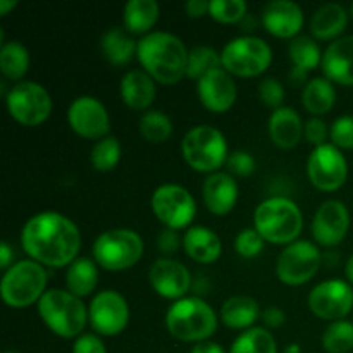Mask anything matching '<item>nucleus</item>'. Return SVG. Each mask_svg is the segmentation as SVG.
Here are the masks:
<instances>
[{
    "label": "nucleus",
    "mask_w": 353,
    "mask_h": 353,
    "mask_svg": "<svg viewBox=\"0 0 353 353\" xmlns=\"http://www.w3.org/2000/svg\"><path fill=\"white\" fill-rule=\"evenodd\" d=\"M21 247L45 268H68L79 257L81 231L71 217L55 210H43L24 223Z\"/></svg>",
    "instance_id": "nucleus-1"
},
{
    "label": "nucleus",
    "mask_w": 353,
    "mask_h": 353,
    "mask_svg": "<svg viewBox=\"0 0 353 353\" xmlns=\"http://www.w3.org/2000/svg\"><path fill=\"white\" fill-rule=\"evenodd\" d=\"M188 48L171 31H152L138 40L137 59L141 69L162 85H174L186 76Z\"/></svg>",
    "instance_id": "nucleus-2"
},
{
    "label": "nucleus",
    "mask_w": 353,
    "mask_h": 353,
    "mask_svg": "<svg viewBox=\"0 0 353 353\" xmlns=\"http://www.w3.org/2000/svg\"><path fill=\"white\" fill-rule=\"evenodd\" d=\"M254 228L269 243L290 245L302 233L303 214L290 196H269L255 207Z\"/></svg>",
    "instance_id": "nucleus-3"
},
{
    "label": "nucleus",
    "mask_w": 353,
    "mask_h": 353,
    "mask_svg": "<svg viewBox=\"0 0 353 353\" xmlns=\"http://www.w3.org/2000/svg\"><path fill=\"white\" fill-rule=\"evenodd\" d=\"M219 317L216 310L200 296H185L169 305L165 327L172 338L185 343L207 341L217 330Z\"/></svg>",
    "instance_id": "nucleus-4"
},
{
    "label": "nucleus",
    "mask_w": 353,
    "mask_h": 353,
    "mask_svg": "<svg viewBox=\"0 0 353 353\" xmlns=\"http://www.w3.org/2000/svg\"><path fill=\"white\" fill-rule=\"evenodd\" d=\"M37 310L45 326L59 338H78L88 321V307L83 299L62 288H50L43 293Z\"/></svg>",
    "instance_id": "nucleus-5"
},
{
    "label": "nucleus",
    "mask_w": 353,
    "mask_h": 353,
    "mask_svg": "<svg viewBox=\"0 0 353 353\" xmlns=\"http://www.w3.org/2000/svg\"><path fill=\"white\" fill-rule=\"evenodd\" d=\"M48 274L45 265L33 259L17 261L3 272L0 281V295L10 309H26L40 302L47 292Z\"/></svg>",
    "instance_id": "nucleus-6"
},
{
    "label": "nucleus",
    "mask_w": 353,
    "mask_h": 353,
    "mask_svg": "<svg viewBox=\"0 0 353 353\" xmlns=\"http://www.w3.org/2000/svg\"><path fill=\"white\" fill-rule=\"evenodd\" d=\"M145 243L140 233L128 228H114L100 233L92 245V257L105 271H126L143 257Z\"/></svg>",
    "instance_id": "nucleus-7"
},
{
    "label": "nucleus",
    "mask_w": 353,
    "mask_h": 353,
    "mask_svg": "<svg viewBox=\"0 0 353 353\" xmlns=\"http://www.w3.org/2000/svg\"><path fill=\"white\" fill-rule=\"evenodd\" d=\"M181 152L190 168L205 174L221 171L230 155L224 133L209 124L190 128L181 140Z\"/></svg>",
    "instance_id": "nucleus-8"
},
{
    "label": "nucleus",
    "mask_w": 353,
    "mask_h": 353,
    "mask_svg": "<svg viewBox=\"0 0 353 353\" xmlns=\"http://www.w3.org/2000/svg\"><path fill=\"white\" fill-rule=\"evenodd\" d=\"M221 62L230 74L255 78L271 65L272 48L264 38L241 34L224 45L221 50Z\"/></svg>",
    "instance_id": "nucleus-9"
},
{
    "label": "nucleus",
    "mask_w": 353,
    "mask_h": 353,
    "mask_svg": "<svg viewBox=\"0 0 353 353\" xmlns=\"http://www.w3.org/2000/svg\"><path fill=\"white\" fill-rule=\"evenodd\" d=\"M6 107L16 123L34 128L50 117L54 102L45 86L31 79H23L6 93Z\"/></svg>",
    "instance_id": "nucleus-10"
},
{
    "label": "nucleus",
    "mask_w": 353,
    "mask_h": 353,
    "mask_svg": "<svg viewBox=\"0 0 353 353\" xmlns=\"http://www.w3.org/2000/svg\"><path fill=\"white\" fill-rule=\"evenodd\" d=\"M323 264V254L310 240H296L286 245L276 261V276L283 285L300 286L309 283Z\"/></svg>",
    "instance_id": "nucleus-11"
},
{
    "label": "nucleus",
    "mask_w": 353,
    "mask_h": 353,
    "mask_svg": "<svg viewBox=\"0 0 353 353\" xmlns=\"http://www.w3.org/2000/svg\"><path fill=\"white\" fill-rule=\"evenodd\" d=\"M152 212L165 228L183 230L192 224L196 216V202L192 193L176 183L157 186L150 199Z\"/></svg>",
    "instance_id": "nucleus-12"
},
{
    "label": "nucleus",
    "mask_w": 353,
    "mask_h": 353,
    "mask_svg": "<svg viewBox=\"0 0 353 353\" xmlns=\"http://www.w3.org/2000/svg\"><path fill=\"white\" fill-rule=\"evenodd\" d=\"M130 305L123 293L102 290L88 305V321L99 336H117L130 323Z\"/></svg>",
    "instance_id": "nucleus-13"
},
{
    "label": "nucleus",
    "mask_w": 353,
    "mask_h": 353,
    "mask_svg": "<svg viewBox=\"0 0 353 353\" xmlns=\"http://www.w3.org/2000/svg\"><path fill=\"white\" fill-rule=\"evenodd\" d=\"M307 176L321 192H336L347 183L348 161L333 143L314 147L307 161Z\"/></svg>",
    "instance_id": "nucleus-14"
},
{
    "label": "nucleus",
    "mask_w": 353,
    "mask_h": 353,
    "mask_svg": "<svg viewBox=\"0 0 353 353\" xmlns=\"http://www.w3.org/2000/svg\"><path fill=\"white\" fill-rule=\"evenodd\" d=\"M310 312L323 321H341L353 310V288L343 279H326L309 293Z\"/></svg>",
    "instance_id": "nucleus-15"
},
{
    "label": "nucleus",
    "mask_w": 353,
    "mask_h": 353,
    "mask_svg": "<svg viewBox=\"0 0 353 353\" xmlns=\"http://www.w3.org/2000/svg\"><path fill=\"white\" fill-rule=\"evenodd\" d=\"M68 123L76 134L86 140H102L110 133L107 107L93 95H79L69 103Z\"/></svg>",
    "instance_id": "nucleus-16"
},
{
    "label": "nucleus",
    "mask_w": 353,
    "mask_h": 353,
    "mask_svg": "<svg viewBox=\"0 0 353 353\" xmlns=\"http://www.w3.org/2000/svg\"><path fill=\"white\" fill-rule=\"evenodd\" d=\"M312 236L321 247H336L350 230V210L340 200L330 199L317 207L312 219Z\"/></svg>",
    "instance_id": "nucleus-17"
},
{
    "label": "nucleus",
    "mask_w": 353,
    "mask_h": 353,
    "mask_svg": "<svg viewBox=\"0 0 353 353\" xmlns=\"http://www.w3.org/2000/svg\"><path fill=\"white\" fill-rule=\"evenodd\" d=\"M148 283L162 299L181 300L192 288V272L172 257H159L148 269Z\"/></svg>",
    "instance_id": "nucleus-18"
},
{
    "label": "nucleus",
    "mask_w": 353,
    "mask_h": 353,
    "mask_svg": "<svg viewBox=\"0 0 353 353\" xmlns=\"http://www.w3.org/2000/svg\"><path fill=\"white\" fill-rule=\"evenodd\" d=\"M196 93L207 110L221 114L228 112L234 105L238 86L233 74H230L224 68H217L196 81Z\"/></svg>",
    "instance_id": "nucleus-19"
},
{
    "label": "nucleus",
    "mask_w": 353,
    "mask_h": 353,
    "mask_svg": "<svg viewBox=\"0 0 353 353\" xmlns=\"http://www.w3.org/2000/svg\"><path fill=\"white\" fill-rule=\"evenodd\" d=\"M262 24L271 34L279 38H295L303 28V9L293 0H271L261 12Z\"/></svg>",
    "instance_id": "nucleus-20"
},
{
    "label": "nucleus",
    "mask_w": 353,
    "mask_h": 353,
    "mask_svg": "<svg viewBox=\"0 0 353 353\" xmlns=\"http://www.w3.org/2000/svg\"><path fill=\"white\" fill-rule=\"evenodd\" d=\"M240 188L233 174L224 171L207 174L202 185L203 203L216 216H226L234 209Z\"/></svg>",
    "instance_id": "nucleus-21"
},
{
    "label": "nucleus",
    "mask_w": 353,
    "mask_h": 353,
    "mask_svg": "<svg viewBox=\"0 0 353 353\" xmlns=\"http://www.w3.org/2000/svg\"><path fill=\"white\" fill-rule=\"evenodd\" d=\"M321 68L330 81L353 86V34H345L327 45Z\"/></svg>",
    "instance_id": "nucleus-22"
},
{
    "label": "nucleus",
    "mask_w": 353,
    "mask_h": 353,
    "mask_svg": "<svg viewBox=\"0 0 353 353\" xmlns=\"http://www.w3.org/2000/svg\"><path fill=\"white\" fill-rule=\"evenodd\" d=\"M119 95L130 109L147 112L157 95L155 79L143 69H131L121 78Z\"/></svg>",
    "instance_id": "nucleus-23"
},
{
    "label": "nucleus",
    "mask_w": 353,
    "mask_h": 353,
    "mask_svg": "<svg viewBox=\"0 0 353 353\" xmlns=\"http://www.w3.org/2000/svg\"><path fill=\"white\" fill-rule=\"evenodd\" d=\"M303 124L305 123L302 121V116L296 112V109L283 105L272 110L271 116H269V138L276 147L290 150V148L296 147L299 141L302 140Z\"/></svg>",
    "instance_id": "nucleus-24"
},
{
    "label": "nucleus",
    "mask_w": 353,
    "mask_h": 353,
    "mask_svg": "<svg viewBox=\"0 0 353 353\" xmlns=\"http://www.w3.org/2000/svg\"><path fill=\"white\" fill-rule=\"evenodd\" d=\"M183 248L199 264H214L223 255L219 234L207 226H190L183 234Z\"/></svg>",
    "instance_id": "nucleus-25"
},
{
    "label": "nucleus",
    "mask_w": 353,
    "mask_h": 353,
    "mask_svg": "<svg viewBox=\"0 0 353 353\" xmlns=\"http://www.w3.org/2000/svg\"><path fill=\"white\" fill-rule=\"evenodd\" d=\"M262 316L261 305L248 295L230 296L221 307V323L234 331H247L254 327L255 321Z\"/></svg>",
    "instance_id": "nucleus-26"
},
{
    "label": "nucleus",
    "mask_w": 353,
    "mask_h": 353,
    "mask_svg": "<svg viewBox=\"0 0 353 353\" xmlns=\"http://www.w3.org/2000/svg\"><path fill=\"white\" fill-rule=\"evenodd\" d=\"M348 17L350 12L341 3H324L312 14L310 33L316 40H336L347 28Z\"/></svg>",
    "instance_id": "nucleus-27"
},
{
    "label": "nucleus",
    "mask_w": 353,
    "mask_h": 353,
    "mask_svg": "<svg viewBox=\"0 0 353 353\" xmlns=\"http://www.w3.org/2000/svg\"><path fill=\"white\" fill-rule=\"evenodd\" d=\"M100 48H102L103 57L110 64L124 65L130 64L137 57L138 41L131 37V33L126 28L114 26L102 34Z\"/></svg>",
    "instance_id": "nucleus-28"
},
{
    "label": "nucleus",
    "mask_w": 353,
    "mask_h": 353,
    "mask_svg": "<svg viewBox=\"0 0 353 353\" xmlns=\"http://www.w3.org/2000/svg\"><path fill=\"white\" fill-rule=\"evenodd\" d=\"M65 290L85 299L95 292L99 285V264L93 257H78L65 268Z\"/></svg>",
    "instance_id": "nucleus-29"
},
{
    "label": "nucleus",
    "mask_w": 353,
    "mask_h": 353,
    "mask_svg": "<svg viewBox=\"0 0 353 353\" xmlns=\"http://www.w3.org/2000/svg\"><path fill=\"white\" fill-rule=\"evenodd\" d=\"M334 103H336V88H334V83L330 81L326 76L310 78L309 83L303 86L302 105L314 117L327 114L333 109Z\"/></svg>",
    "instance_id": "nucleus-30"
},
{
    "label": "nucleus",
    "mask_w": 353,
    "mask_h": 353,
    "mask_svg": "<svg viewBox=\"0 0 353 353\" xmlns=\"http://www.w3.org/2000/svg\"><path fill=\"white\" fill-rule=\"evenodd\" d=\"M161 14L157 0H128L123 9L124 26L130 33L148 34Z\"/></svg>",
    "instance_id": "nucleus-31"
},
{
    "label": "nucleus",
    "mask_w": 353,
    "mask_h": 353,
    "mask_svg": "<svg viewBox=\"0 0 353 353\" xmlns=\"http://www.w3.org/2000/svg\"><path fill=\"white\" fill-rule=\"evenodd\" d=\"M31 64V55L26 45L19 40L3 41L0 47V72L10 81H23Z\"/></svg>",
    "instance_id": "nucleus-32"
},
{
    "label": "nucleus",
    "mask_w": 353,
    "mask_h": 353,
    "mask_svg": "<svg viewBox=\"0 0 353 353\" xmlns=\"http://www.w3.org/2000/svg\"><path fill=\"white\" fill-rule=\"evenodd\" d=\"M230 353H278V341L268 327H250L236 336Z\"/></svg>",
    "instance_id": "nucleus-33"
},
{
    "label": "nucleus",
    "mask_w": 353,
    "mask_h": 353,
    "mask_svg": "<svg viewBox=\"0 0 353 353\" xmlns=\"http://www.w3.org/2000/svg\"><path fill=\"white\" fill-rule=\"evenodd\" d=\"M323 54L324 52L321 50L316 38L309 34H299L292 38L288 45V57L293 68L305 69V71H312L314 68H317L323 62Z\"/></svg>",
    "instance_id": "nucleus-34"
},
{
    "label": "nucleus",
    "mask_w": 353,
    "mask_h": 353,
    "mask_svg": "<svg viewBox=\"0 0 353 353\" xmlns=\"http://www.w3.org/2000/svg\"><path fill=\"white\" fill-rule=\"evenodd\" d=\"M217 68H223V62H221V52H217L216 48L209 45H196L190 48L188 64H186V76L190 79L199 81Z\"/></svg>",
    "instance_id": "nucleus-35"
},
{
    "label": "nucleus",
    "mask_w": 353,
    "mask_h": 353,
    "mask_svg": "<svg viewBox=\"0 0 353 353\" xmlns=\"http://www.w3.org/2000/svg\"><path fill=\"white\" fill-rule=\"evenodd\" d=\"M138 130H140L141 137L147 141L164 143V141H168L172 137L174 126H172V121L168 114L162 112V110L152 109L143 112V116L140 117Z\"/></svg>",
    "instance_id": "nucleus-36"
},
{
    "label": "nucleus",
    "mask_w": 353,
    "mask_h": 353,
    "mask_svg": "<svg viewBox=\"0 0 353 353\" xmlns=\"http://www.w3.org/2000/svg\"><path fill=\"white\" fill-rule=\"evenodd\" d=\"M121 157H123V145L114 134L97 141L90 152V162L93 169L102 172L112 171L121 162Z\"/></svg>",
    "instance_id": "nucleus-37"
},
{
    "label": "nucleus",
    "mask_w": 353,
    "mask_h": 353,
    "mask_svg": "<svg viewBox=\"0 0 353 353\" xmlns=\"http://www.w3.org/2000/svg\"><path fill=\"white\" fill-rule=\"evenodd\" d=\"M323 348L327 353H348L353 350V323L334 321L324 330Z\"/></svg>",
    "instance_id": "nucleus-38"
},
{
    "label": "nucleus",
    "mask_w": 353,
    "mask_h": 353,
    "mask_svg": "<svg viewBox=\"0 0 353 353\" xmlns=\"http://www.w3.org/2000/svg\"><path fill=\"white\" fill-rule=\"evenodd\" d=\"M247 10L245 0H209V14L224 24L240 23L248 14Z\"/></svg>",
    "instance_id": "nucleus-39"
},
{
    "label": "nucleus",
    "mask_w": 353,
    "mask_h": 353,
    "mask_svg": "<svg viewBox=\"0 0 353 353\" xmlns=\"http://www.w3.org/2000/svg\"><path fill=\"white\" fill-rule=\"evenodd\" d=\"M234 250L245 259H254L264 250L265 240L255 228H245L234 238Z\"/></svg>",
    "instance_id": "nucleus-40"
},
{
    "label": "nucleus",
    "mask_w": 353,
    "mask_h": 353,
    "mask_svg": "<svg viewBox=\"0 0 353 353\" xmlns=\"http://www.w3.org/2000/svg\"><path fill=\"white\" fill-rule=\"evenodd\" d=\"M331 143L336 145L340 150H352L353 148V116L336 117L330 128Z\"/></svg>",
    "instance_id": "nucleus-41"
},
{
    "label": "nucleus",
    "mask_w": 353,
    "mask_h": 353,
    "mask_svg": "<svg viewBox=\"0 0 353 353\" xmlns=\"http://www.w3.org/2000/svg\"><path fill=\"white\" fill-rule=\"evenodd\" d=\"M259 99L265 103L268 107H271L272 110L283 107L285 102V86L279 79L276 78H264L257 86Z\"/></svg>",
    "instance_id": "nucleus-42"
},
{
    "label": "nucleus",
    "mask_w": 353,
    "mask_h": 353,
    "mask_svg": "<svg viewBox=\"0 0 353 353\" xmlns=\"http://www.w3.org/2000/svg\"><path fill=\"white\" fill-rule=\"evenodd\" d=\"M228 172L233 176H240V178H247L252 176L257 169V162L255 157L247 150H234L230 152L226 161Z\"/></svg>",
    "instance_id": "nucleus-43"
},
{
    "label": "nucleus",
    "mask_w": 353,
    "mask_h": 353,
    "mask_svg": "<svg viewBox=\"0 0 353 353\" xmlns=\"http://www.w3.org/2000/svg\"><path fill=\"white\" fill-rule=\"evenodd\" d=\"M303 134H305L307 141L314 145V147H319V145L327 143V137H330V128L324 123V119L321 117H310L303 124Z\"/></svg>",
    "instance_id": "nucleus-44"
},
{
    "label": "nucleus",
    "mask_w": 353,
    "mask_h": 353,
    "mask_svg": "<svg viewBox=\"0 0 353 353\" xmlns=\"http://www.w3.org/2000/svg\"><path fill=\"white\" fill-rule=\"evenodd\" d=\"M72 353H107V347L97 333H83L72 343Z\"/></svg>",
    "instance_id": "nucleus-45"
},
{
    "label": "nucleus",
    "mask_w": 353,
    "mask_h": 353,
    "mask_svg": "<svg viewBox=\"0 0 353 353\" xmlns=\"http://www.w3.org/2000/svg\"><path fill=\"white\" fill-rule=\"evenodd\" d=\"M179 245H183V238H179L178 231L171 228H164L157 236V248L164 257L176 254L179 250Z\"/></svg>",
    "instance_id": "nucleus-46"
},
{
    "label": "nucleus",
    "mask_w": 353,
    "mask_h": 353,
    "mask_svg": "<svg viewBox=\"0 0 353 353\" xmlns=\"http://www.w3.org/2000/svg\"><path fill=\"white\" fill-rule=\"evenodd\" d=\"M262 323L265 324L268 330H276V327H281L286 321V314L283 312V309L279 307H268V309L262 310V316H261Z\"/></svg>",
    "instance_id": "nucleus-47"
},
{
    "label": "nucleus",
    "mask_w": 353,
    "mask_h": 353,
    "mask_svg": "<svg viewBox=\"0 0 353 353\" xmlns=\"http://www.w3.org/2000/svg\"><path fill=\"white\" fill-rule=\"evenodd\" d=\"M185 10L190 17H202L209 12V2L207 0H188L185 3Z\"/></svg>",
    "instance_id": "nucleus-48"
},
{
    "label": "nucleus",
    "mask_w": 353,
    "mask_h": 353,
    "mask_svg": "<svg viewBox=\"0 0 353 353\" xmlns=\"http://www.w3.org/2000/svg\"><path fill=\"white\" fill-rule=\"evenodd\" d=\"M12 264H14L12 247H10L7 241H2V243H0V269L6 272Z\"/></svg>",
    "instance_id": "nucleus-49"
},
{
    "label": "nucleus",
    "mask_w": 353,
    "mask_h": 353,
    "mask_svg": "<svg viewBox=\"0 0 353 353\" xmlns=\"http://www.w3.org/2000/svg\"><path fill=\"white\" fill-rule=\"evenodd\" d=\"M190 353H226V352H224V348L221 347L219 343L207 340V341H200V343L193 345V348L190 350Z\"/></svg>",
    "instance_id": "nucleus-50"
},
{
    "label": "nucleus",
    "mask_w": 353,
    "mask_h": 353,
    "mask_svg": "<svg viewBox=\"0 0 353 353\" xmlns=\"http://www.w3.org/2000/svg\"><path fill=\"white\" fill-rule=\"evenodd\" d=\"M309 71H305V69H300V68H292L288 72V81L292 83L293 86H305L307 83H309Z\"/></svg>",
    "instance_id": "nucleus-51"
},
{
    "label": "nucleus",
    "mask_w": 353,
    "mask_h": 353,
    "mask_svg": "<svg viewBox=\"0 0 353 353\" xmlns=\"http://www.w3.org/2000/svg\"><path fill=\"white\" fill-rule=\"evenodd\" d=\"M17 6L16 0H0V16H6L10 9Z\"/></svg>",
    "instance_id": "nucleus-52"
},
{
    "label": "nucleus",
    "mask_w": 353,
    "mask_h": 353,
    "mask_svg": "<svg viewBox=\"0 0 353 353\" xmlns=\"http://www.w3.org/2000/svg\"><path fill=\"white\" fill-rule=\"evenodd\" d=\"M345 274H347L348 283H352L353 285V254L348 257L347 264H345Z\"/></svg>",
    "instance_id": "nucleus-53"
},
{
    "label": "nucleus",
    "mask_w": 353,
    "mask_h": 353,
    "mask_svg": "<svg viewBox=\"0 0 353 353\" xmlns=\"http://www.w3.org/2000/svg\"><path fill=\"white\" fill-rule=\"evenodd\" d=\"M283 353H302V347L299 343H290Z\"/></svg>",
    "instance_id": "nucleus-54"
},
{
    "label": "nucleus",
    "mask_w": 353,
    "mask_h": 353,
    "mask_svg": "<svg viewBox=\"0 0 353 353\" xmlns=\"http://www.w3.org/2000/svg\"><path fill=\"white\" fill-rule=\"evenodd\" d=\"M2 353H21L19 350H6V352H2Z\"/></svg>",
    "instance_id": "nucleus-55"
},
{
    "label": "nucleus",
    "mask_w": 353,
    "mask_h": 353,
    "mask_svg": "<svg viewBox=\"0 0 353 353\" xmlns=\"http://www.w3.org/2000/svg\"><path fill=\"white\" fill-rule=\"evenodd\" d=\"M348 12H350V17L353 19V3L350 6V10H348Z\"/></svg>",
    "instance_id": "nucleus-56"
}]
</instances>
